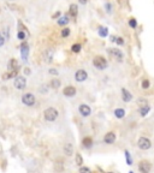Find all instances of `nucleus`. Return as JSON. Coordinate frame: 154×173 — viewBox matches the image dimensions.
<instances>
[{"instance_id":"41","label":"nucleus","mask_w":154,"mask_h":173,"mask_svg":"<svg viewBox=\"0 0 154 173\" xmlns=\"http://www.w3.org/2000/svg\"><path fill=\"white\" fill-rule=\"evenodd\" d=\"M111 41H112V42L116 41V36H111Z\"/></svg>"},{"instance_id":"20","label":"nucleus","mask_w":154,"mask_h":173,"mask_svg":"<svg viewBox=\"0 0 154 173\" xmlns=\"http://www.w3.org/2000/svg\"><path fill=\"white\" fill-rule=\"evenodd\" d=\"M114 115H116V118L122 119L125 115V111L123 108H117V110H114Z\"/></svg>"},{"instance_id":"30","label":"nucleus","mask_w":154,"mask_h":173,"mask_svg":"<svg viewBox=\"0 0 154 173\" xmlns=\"http://www.w3.org/2000/svg\"><path fill=\"white\" fill-rule=\"evenodd\" d=\"M76 164L78 165V166H81L83 164V159H82L81 154H76Z\"/></svg>"},{"instance_id":"36","label":"nucleus","mask_w":154,"mask_h":173,"mask_svg":"<svg viewBox=\"0 0 154 173\" xmlns=\"http://www.w3.org/2000/svg\"><path fill=\"white\" fill-rule=\"evenodd\" d=\"M137 102H138V105H140V106H143V105H147V101H146V100H138Z\"/></svg>"},{"instance_id":"42","label":"nucleus","mask_w":154,"mask_h":173,"mask_svg":"<svg viewBox=\"0 0 154 173\" xmlns=\"http://www.w3.org/2000/svg\"><path fill=\"white\" fill-rule=\"evenodd\" d=\"M106 173H112V172H106Z\"/></svg>"},{"instance_id":"40","label":"nucleus","mask_w":154,"mask_h":173,"mask_svg":"<svg viewBox=\"0 0 154 173\" xmlns=\"http://www.w3.org/2000/svg\"><path fill=\"white\" fill-rule=\"evenodd\" d=\"M30 73V70L29 69H25V75H29Z\"/></svg>"},{"instance_id":"3","label":"nucleus","mask_w":154,"mask_h":173,"mask_svg":"<svg viewBox=\"0 0 154 173\" xmlns=\"http://www.w3.org/2000/svg\"><path fill=\"white\" fill-rule=\"evenodd\" d=\"M108 54L113 58V59H116L117 61H123V59H124V54H123V52L119 49V48H108Z\"/></svg>"},{"instance_id":"7","label":"nucleus","mask_w":154,"mask_h":173,"mask_svg":"<svg viewBox=\"0 0 154 173\" xmlns=\"http://www.w3.org/2000/svg\"><path fill=\"white\" fill-rule=\"evenodd\" d=\"M19 51H21V54H22V59L24 61H27V58L29 56V45L27 42H23L19 47Z\"/></svg>"},{"instance_id":"15","label":"nucleus","mask_w":154,"mask_h":173,"mask_svg":"<svg viewBox=\"0 0 154 173\" xmlns=\"http://www.w3.org/2000/svg\"><path fill=\"white\" fill-rule=\"evenodd\" d=\"M140 114H141V117H146L147 114H148V112L150 111V107H149V105L147 103V105H143V106H140Z\"/></svg>"},{"instance_id":"26","label":"nucleus","mask_w":154,"mask_h":173,"mask_svg":"<svg viewBox=\"0 0 154 173\" xmlns=\"http://www.w3.org/2000/svg\"><path fill=\"white\" fill-rule=\"evenodd\" d=\"M81 48H82V46H81L80 43H75V45L71 47V51H72L73 53H78V52H81Z\"/></svg>"},{"instance_id":"19","label":"nucleus","mask_w":154,"mask_h":173,"mask_svg":"<svg viewBox=\"0 0 154 173\" xmlns=\"http://www.w3.org/2000/svg\"><path fill=\"white\" fill-rule=\"evenodd\" d=\"M18 71L19 70H14V71H10V72H7V73H4L3 75V79H9V78H12V77H17L18 76Z\"/></svg>"},{"instance_id":"11","label":"nucleus","mask_w":154,"mask_h":173,"mask_svg":"<svg viewBox=\"0 0 154 173\" xmlns=\"http://www.w3.org/2000/svg\"><path fill=\"white\" fill-rule=\"evenodd\" d=\"M122 100L124 102H130L133 100V94H131L129 90H126L125 88L122 89Z\"/></svg>"},{"instance_id":"4","label":"nucleus","mask_w":154,"mask_h":173,"mask_svg":"<svg viewBox=\"0 0 154 173\" xmlns=\"http://www.w3.org/2000/svg\"><path fill=\"white\" fill-rule=\"evenodd\" d=\"M137 145L140 149L142 150H148L150 147H152V142L147 138V137H140L138 138V142H137Z\"/></svg>"},{"instance_id":"18","label":"nucleus","mask_w":154,"mask_h":173,"mask_svg":"<svg viewBox=\"0 0 154 173\" xmlns=\"http://www.w3.org/2000/svg\"><path fill=\"white\" fill-rule=\"evenodd\" d=\"M82 144H83V147L89 149V148H92V145H93V140L91 137H84L83 141H82Z\"/></svg>"},{"instance_id":"16","label":"nucleus","mask_w":154,"mask_h":173,"mask_svg":"<svg viewBox=\"0 0 154 173\" xmlns=\"http://www.w3.org/2000/svg\"><path fill=\"white\" fill-rule=\"evenodd\" d=\"M53 53H54V51H53V49H47V51L45 52V54H43L45 61H47V63H51V61H52Z\"/></svg>"},{"instance_id":"14","label":"nucleus","mask_w":154,"mask_h":173,"mask_svg":"<svg viewBox=\"0 0 154 173\" xmlns=\"http://www.w3.org/2000/svg\"><path fill=\"white\" fill-rule=\"evenodd\" d=\"M7 68H9V71H14V70H19L18 68V61L16 59H11L7 64Z\"/></svg>"},{"instance_id":"8","label":"nucleus","mask_w":154,"mask_h":173,"mask_svg":"<svg viewBox=\"0 0 154 173\" xmlns=\"http://www.w3.org/2000/svg\"><path fill=\"white\" fill-rule=\"evenodd\" d=\"M150 168H152V166L147 160H142L138 165V169H140L141 173H149Z\"/></svg>"},{"instance_id":"27","label":"nucleus","mask_w":154,"mask_h":173,"mask_svg":"<svg viewBox=\"0 0 154 173\" xmlns=\"http://www.w3.org/2000/svg\"><path fill=\"white\" fill-rule=\"evenodd\" d=\"M141 87H142V89H148L150 87V82H149V79H143L142 83H141Z\"/></svg>"},{"instance_id":"21","label":"nucleus","mask_w":154,"mask_h":173,"mask_svg":"<svg viewBox=\"0 0 154 173\" xmlns=\"http://www.w3.org/2000/svg\"><path fill=\"white\" fill-rule=\"evenodd\" d=\"M98 33H99V35H100L101 37H106V36L108 35V29L106 28V26H100L99 30H98Z\"/></svg>"},{"instance_id":"10","label":"nucleus","mask_w":154,"mask_h":173,"mask_svg":"<svg viewBox=\"0 0 154 173\" xmlns=\"http://www.w3.org/2000/svg\"><path fill=\"white\" fill-rule=\"evenodd\" d=\"M63 94L65 95L66 98H72V96L76 95V88L72 87V85H69V87H66V88H64Z\"/></svg>"},{"instance_id":"32","label":"nucleus","mask_w":154,"mask_h":173,"mask_svg":"<svg viewBox=\"0 0 154 173\" xmlns=\"http://www.w3.org/2000/svg\"><path fill=\"white\" fill-rule=\"evenodd\" d=\"M17 37L19 38V40H25V33H24V30H19L18 33H17Z\"/></svg>"},{"instance_id":"22","label":"nucleus","mask_w":154,"mask_h":173,"mask_svg":"<svg viewBox=\"0 0 154 173\" xmlns=\"http://www.w3.org/2000/svg\"><path fill=\"white\" fill-rule=\"evenodd\" d=\"M69 17L68 16H63L60 18H58V25H66L69 23Z\"/></svg>"},{"instance_id":"31","label":"nucleus","mask_w":154,"mask_h":173,"mask_svg":"<svg viewBox=\"0 0 154 173\" xmlns=\"http://www.w3.org/2000/svg\"><path fill=\"white\" fill-rule=\"evenodd\" d=\"M114 42L117 43L118 46H123V45H124V38L120 37V36H118V37H116V41H114Z\"/></svg>"},{"instance_id":"37","label":"nucleus","mask_w":154,"mask_h":173,"mask_svg":"<svg viewBox=\"0 0 154 173\" xmlns=\"http://www.w3.org/2000/svg\"><path fill=\"white\" fill-rule=\"evenodd\" d=\"M49 73H51V75H58V71L54 70V69H51V70H49Z\"/></svg>"},{"instance_id":"13","label":"nucleus","mask_w":154,"mask_h":173,"mask_svg":"<svg viewBox=\"0 0 154 173\" xmlns=\"http://www.w3.org/2000/svg\"><path fill=\"white\" fill-rule=\"evenodd\" d=\"M116 141V134L114 132H107L104 137V142L107 143V144H112L113 142Z\"/></svg>"},{"instance_id":"5","label":"nucleus","mask_w":154,"mask_h":173,"mask_svg":"<svg viewBox=\"0 0 154 173\" xmlns=\"http://www.w3.org/2000/svg\"><path fill=\"white\" fill-rule=\"evenodd\" d=\"M14 85L16 89H19V90H23L25 87H27V79L22 76H17L15 82H14Z\"/></svg>"},{"instance_id":"39","label":"nucleus","mask_w":154,"mask_h":173,"mask_svg":"<svg viewBox=\"0 0 154 173\" xmlns=\"http://www.w3.org/2000/svg\"><path fill=\"white\" fill-rule=\"evenodd\" d=\"M80 3H81V4H87L88 0H80Z\"/></svg>"},{"instance_id":"12","label":"nucleus","mask_w":154,"mask_h":173,"mask_svg":"<svg viewBox=\"0 0 154 173\" xmlns=\"http://www.w3.org/2000/svg\"><path fill=\"white\" fill-rule=\"evenodd\" d=\"M80 113H81L83 117H88V115H91L92 110H91V107H89L88 105L82 103V105L80 106Z\"/></svg>"},{"instance_id":"34","label":"nucleus","mask_w":154,"mask_h":173,"mask_svg":"<svg viewBox=\"0 0 154 173\" xmlns=\"http://www.w3.org/2000/svg\"><path fill=\"white\" fill-rule=\"evenodd\" d=\"M105 7H106V11L110 13V12H112V6H111V4L110 3H107L106 5H105Z\"/></svg>"},{"instance_id":"29","label":"nucleus","mask_w":154,"mask_h":173,"mask_svg":"<svg viewBox=\"0 0 154 173\" xmlns=\"http://www.w3.org/2000/svg\"><path fill=\"white\" fill-rule=\"evenodd\" d=\"M125 157H126V164L128 165H133V160H131V156H130V153L128 152V150H125Z\"/></svg>"},{"instance_id":"9","label":"nucleus","mask_w":154,"mask_h":173,"mask_svg":"<svg viewBox=\"0 0 154 173\" xmlns=\"http://www.w3.org/2000/svg\"><path fill=\"white\" fill-rule=\"evenodd\" d=\"M87 77H88V73L84 70H78L75 73V79L77 82H84L87 79Z\"/></svg>"},{"instance_id":"23","label":"nucleus","mask_w":154,"mask_h":173,"mask_svg":"<svg viewBox=\"0 0 154 173\" xmlns=\"http://www.w3.org/2000/svg\"><path fill=\"white\" fill-rule=\"evenodd\" d=\"M49 85L52 87L53 89H58L59 87H60V81L58 78H53L52 81H51V83H49Z\"/></svg>"},{"instance_id":"35","label":"nucleus","mask_w":154,"mask_h":173,"mask_svg":"<svg viewBox=\"0 0 154 173\" xmlns=\"http://www.w3.org/2000/svg\"><path fill=\"white\" fill-rule=\"evenodd\" d=\"M4 43H5V37H4L1 34H0V47H1Z\"/></svg>"},{"instance_id":"43","label":"nucleus","mask_w":154,"mask_h":173,"mask_svg":"<svg viewBox=\"0 0 154 173\" xmlns=\"http://www.w3.org/2000/svg\"><path fill=\"white\" fill-rule=\"evenodd\" d=\"M129 173H134V172H129Z\"/></svg>"},{"instance_id":"24","label":"nucleus","mask_w":154,"mask_h":173,"mask_svg":"<svg viewBox=\"0 0 154 173\" xmlns=\"http://www.w3.org/2000/svg\"><path fill=\"white\" fill-rule=\"evenodd\" d=\"M64 152H65L66 155H72V145L71 144H66L65 147H64Z\"/></svg>"},{"instance_id":"1","label":"nucleus","mask_w":154,"mask_h":173,"mask_svg":"<svg viewBox=\"0 0 154 173\" xmlns=\"http://www.w3.org/2000/svg\"><path fill=\"white\" fill-rule=\"evenodd\" d=\"M93 65L95 66V68L98 70H105L107 68V60L104 58V57H101V56H96L94 59H93Z\"/></svg>"},{"instance_id":"25","label":"nucleus","mask_w":154,"mask_h":173,"mask_svg":"<svg viewBox=\"0 0 154 173\" xmlns=\"http://www.w3.org/2000/svg\"><path fill=\"white\" fill-rule=\"evenodd\" d=\"M128 23H129V26H130V28H133V29H136V28H137V21H136L135 18H130Z\"/></svg>"},{"instance_id":"33","label":"nucleus","mask_w":154,"mask_h":173,"mask_svg":"<svg viewBox=\"0 0 154 173\" xmlns=\"http://www.w3.org/2000/svg\"><path fill=\"white\" fill-rule=\"evenodd\" d=\"M80 173H92V171L88 167H81L80 168Z\"/></svg>"},{"instance_id":"2","label":"nucleus","mask_w":154,"mask_h":173,"mask_svg":"<svg viewBox=\"0 0 154 173\" xmlns=\"http://www.w3.org/2000/svg\"><path fill=\"white\" fill-rule=\"evenodd\" d=\"M43 115H45V119L47 122H54L56 119L58 118V111L56 108H53V107H49V108L45 110Z\"/></svg>"},{"instance_id":"6","label":"nucleus","mask_w":154,"mask_h":173,"mask_svg":"<svg viewBox=\"0 0 154 173\" xmlns=\"http://www.w3.org/2000/svg\"><path fill=\"white\" fill-rule=\"evenodd\" d=\"M22 102L25 105V106H33L35 103V96L31 94V93H27L22 96Z\"/></svg>"},{"instance_id":"17","label":"nucleus","mask_w":154,"mask_h":173,"mask_svg":"<svg viewBox=\"0 0 154 173\" xmlns=\"http://www.w3.org/2000/svg\"><path fill=\"white\" fill-rule=\"evenodd\" d=\"M77 12H78V7H77V5L76 4H71L70 7H69V15L71 17H76Z\"/></svg>"},{"instance_id":"38","label":"nucleus","mask_w":154,"mask_h":173,"mask_svg":"<svg viewBox=\"0 0 154 173\" xmlns=\"http://www.w3.org/2000/svg\"><path fill=\"white\" fill-rule=\"evenodd\" d=\"M57 17H58V18L60 17V12H59V11H58V12H56L54 15H53V18H57Z\"/></svg>"},{"instance_id":"28","label":"nucleus","mask_w":154,"mask_h":173,"mask_svg":"<svg viewBox=\"0 0 154 173\" xmlns=\"http://www.w3.org/2000/svg\"><path fill=\"white\" fill-rule=\"evenodd\" d=\"M70 29L69 28H64L63 30H61V33H60V35H61V37H68L69 35H70Z\"/></svg>"}]
</instances>
